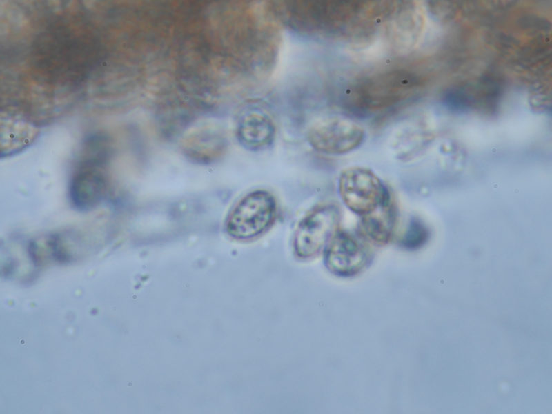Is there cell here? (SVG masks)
I'll return each mask as SVG.
<instances>
[{
    "instance_id": "obj_3",
    "label": "cell",
    "mask_w": 552,
    "mask_h": 414,
    "mask_svg": "<svg viewBox=\"0 0 552 414\" xmlns=\"http://www.w3.org/2000/svg\"><path fill=\"white\" fill-rule=\"evenodd\" d=\"M277 212L275 197L257 189L244 196L229 212L225 222L227 234L237 240H249L265 233L274 224Z\"/></svg>"
},
{
    "instance_id": "obj_1",
    "label": "cell",
    "mask_w": 552,
    "mask_h": 414,
    "mask_svg": "<svg viewBox=\"0 0 552 414\" xmlns=\"http://www.w3.org/2000/svg\"><path fill=\"white\" fill-rule=\"evenodd\" d=\"M273 10L302 34L362 46L372 41L390 12L388 1L299 0L273 3Z\"/></svg>"
},
{
    "instance_id": "obj_6",
    "label": "cell",
    "mask_w": 552,
    "mask_h": 414,
    "mask_svg": "<svg viewBox=\"0 0 552 414\" xmlns=\"http://www.w3.org/2000/svg\"><path fill=\"white\" fill-rule=\"evenodd\" d=\"M364 130L357 124L344 119H331L312 126L307 139L316 151L331 155L351 152L364 142Z\"/></svg>"
},
{
    "instance_id": "obj_4",
    "label": "cell",
    "mask_w": 552,
    "mask_h": 414,
    "mask_svg": "<svg viewBox=\"0 0 552 414\" xmlns=\"http://www.w3.org/2000/svg\"><path fill=\"white\" fill-rule=\"evenodd\" d=\"M339 197L351 212L363 217L393 197L388 188L371 169L353 166L344 170L337 183Z\"/></svg>"
},
{
    "instance_id": "obj_2",
    "label": "cell",
    "mask_w": 552,
    "mask_h": 414,
    "mask_svg": "<svg viewBox=\"0 0 552 414\" xmlns=\"http://www.w3.org/2000/svg\"><path fill=\"white\" fill-rule=\"evenodd\" d=\"M37 36L31 63L44 81L76 85L101 63L103 52L99 39L90 32L54 24Z\"/></svg>"
},
{
    "instance_id": "obj_9",
    "label": "cell",
    "mask_w": 552,
    "mask_h": 414,
    "mask_svg": "<svg viewBox=\"0 0 552 414\" xmlns=\"http://www.w3.org/2000/svg\"><path fill=\"white\" fill-rule=\"evenodd\" d=\"M275 136V127L270 117L259 110L241 115L236 126L239 144L248 150L259 151L269 147Z\"/></svg>"
},
{
    "instance_id": "obj_8",
    "label": "cell",
    "mask_w": 552,
    "mask_h": 414,
    "mask_svg": "<svg viewBox=\"0 0 552 414\" xmlns=\"http://www.w3.org/2000/svg\"><path fill=\"white\" fill-rule=\"evenodd\" d=\"M104 169L76 167L69 182L68 198L71 206L77 211H92L106 199L109 181Z\"/></svg>"
},
{
    "instance_id": "obj_11",
    "label": "cell",
    "mask_w": 552,
    "mask_h": 414,
    "mask_svg": "<svg viewBox=\"0 0 552 414\" xmlns=\"http://www.w3.org/2000/svg\"><path fill=\"white\" fill-rule=\"evenodd\" d=\"M396 216V208L392 198L375 210L360 217L362 233L374 244L384 246L392 238Z\"/></svg>"
},
{
    "instance_id": "obj_10",
    "label": "cell",
    "mask_w": 552,
    "mask_h": 414,
    "mask_svg": "<svg viewBox=\"0 0 552 414\" xmlns=\"http://www.w3.org/2000/svg\"><path fill=\"white\" fill-rule=\"evenodd\" d=\"M227 148V140L219 130L206 128L189 135L183 141L182 150L189 159L208 164L221 157Z\"/></svg>"
},
{
    "instance_id": "obj_5",
    "label": "cell",
    "mask_w": 552,
    "mask_h": 414,
    "mask_svg": "<svg viewBox=\"0 0 552 414\" xmlns=\"http://www.w3.org/2000/svg\"><path fill=\"white\" fill-rule=\"evenodd\" d=\"M341 213L333 203L318 204L299 220L293 239L295 255L302 259L316 257L339 230Z\"/></svg>"
},
{
    "instance_id": "obj_7",
    "label": "cell",
    "mask_w": 552,
    "mask_h": 414,
    "mask_svg": "<svg viewBox=\"0 0 552 414\" xmlns=\"http://www.w3.org/2000/svg\"><path fill=\"white\" fill-rule=\"evenodd\" d=\"M323 255L328 271L345 277L357 275L370 261L367 247L355 235L339 230L324 248Z\"/></svg>"
},
{
    "instance_id": "obj_12",
    "label": "cell",
    "mask_w": 552,
    "mask_h": 414,
    "mask_svg": "<svg viewBox=\"0 0 552 414\" xmlns=\"http://www.w3.org/2000/svg\"><path fill=\"white\" fill-rule=\"evenodd\" d=\"M114 154L110 137L105 133H90L81 141L76 156V167L105 168Z\"/></svg>"
},
{
    "instance_id": "obj_13",
    "label": "cell",
    "mask_w": 552,
    "mask_h": 414,
    "mask_svg": "<svg viewBox=\"0 0 552 414\" xmlns=\"http://www.w3.org/2000/svg\"><path fill=\"white\" fill-rule=\"evenodd\" d=\"M426 237L425 227L418 221L413 220L401 239V245L408 249H415L424 244Z\"/></svg>"
}]
</instances>
